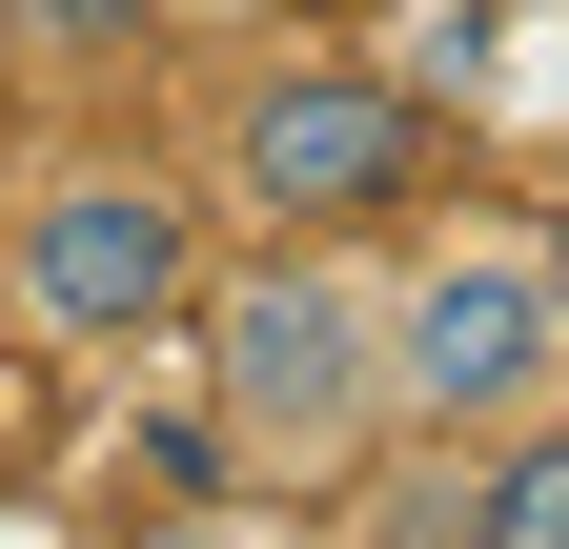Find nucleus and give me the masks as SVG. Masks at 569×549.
Segmentation results:
<instances>
[{
  "mask_svg": "<svg viewBox=\"0 0 569 549\" xmlns=\"http://www.w3.org/2000/svg\"><path fill=\"white\" fill-rule=\"evenodd\" d=\"M183 347H203V428H224V468H264V489H346V468L387 448V264H346V244L203 264Z\"/></svg>",
  "mask_w": 569,
  "mask_h": 549,
  "instance_id": "1",
  "label": "nucleus"
},
{
  "mask_svg": "<svg viewBox=\"0 0 569 549\" xmlns=\"http://www.w3.org/2000/svg\"><path fill=\"white\" fill-rule=\"evenodd\" d=\"M569 407V244L529 224H427L387 244V448H509Z\"/></svg>",
  "mask_w": 569,
  "mask_h": 549,
  "instance_id": "2",
  "label": "nucleus"
},
{
  "mask_svg": "<svg viewBox=\"0 0 569 549\" xmlns=\"http://www.w3.org/2000/svg\"><path fill=\"white\" fill-rule=\"evenodd\" d=\"M0 306L41 326V347H163L203 306V183L142 163V143H41L0 183Z\"/></svg>",
  "mask_w": 569,
  "mask_h": 549,
  "instance_id": "3",
  "label": "nucleus"
},
{
  "mask_svg": "<svg viewBox=\"0 0 569 549\" xmlns=\"http://www.w3.org/2000/svg\"><path fill=\"white\" fill-rule=\"evenodd\" d=\"M407 183H427V102L367 61H306V41L244 61L224 122H203V203H244L264 244H367Z\"/></svg>",
  "mask_w": 569,
  "mask_h": 549,
  "instance_id": "4",
  "label": "nucleus"
},
{
  "mask_svg": "<svg viewBox=\"0 0 569 549\" xmlns=\"http://www.w3.org/2000/svg\"><path fill=\"white\" fill-rule=\"evenodd\" d=\"M407 549H569V407L549 428H509V448H427V529Z\"/></svg>",
  "mask_w": 569,
  "mask_h": 549,
  "instance_id": "5",
  "label": "nucleus"
},
{
  "mask_svg": "<svg viewBox=\"0 0 569 549\" xmlns=\"http://www.w3.org/2000/svg\"><path fill=\"white\" fill-rule=\"evenodd\" d=\"M163 21L183 0H0V61H21V82H122Z\"/></svg>",
  "mask_w": 569,
  "mask_h": 549,
  "instance_id": "6",
  "label": "nucleus"
}]
</instances>
